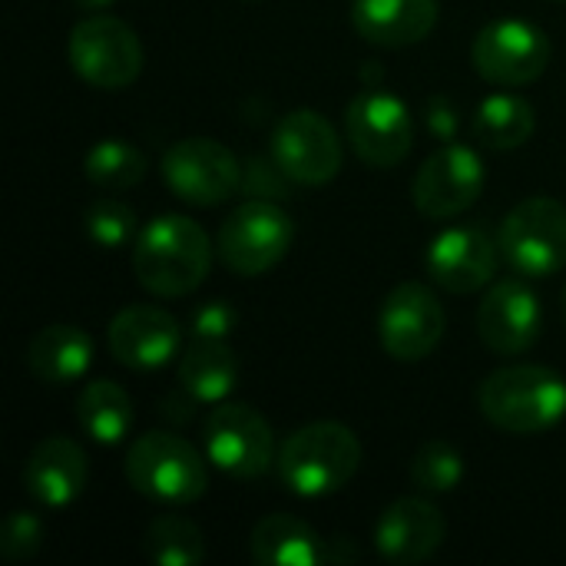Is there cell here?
I'll list each match as a JSON object with an SVG mask.
<instances>
[{"label": "cell", "mask_w": 566, "mask_h": 566, "mask_svg": "<svg viewBox=\"0 0 566 566\" xmlns=\"http://www.w3.org/2000/svg\"><path fill=\"white\" fill-rule=\"evenodd\" d=\"M560 305H564V318H566V285H564V302H560Z\"/></svg>", "instance_id": "33"}, {"label": "cell", "mask_w": 566, "mask_h": 566, "mask_svg": "<svg viewBox=\"0 0 566 566\" xmlns=\"http://www.w3.org/2000/svg\"><path fill=\"white\" fill-rule=\"evenodd\" d=\"M235 322H239V312L226 298H212V302L196 305V312H192V335L196 338H229Z\"/></svg>", "instance_id": "31"}, {"label": "cell", "mask_w": 566, "mask_h": 566, "mask_svg": "<svg viewBox=\"0 0 566 566\" xmlns=\"http://www.w3.org/2000/svg\"><path fill=\"white\" fill-rule=\"evenodd\" d=\"M471 126L484 149H517L534 136V106L517 93H494L474 109Z\"/></svg>", "instance_id": "25"}, {"label": "cell", "mask_w": 566, "mask_h": 566, "mask_svg": "<svg viewBox=\"0 0 566 566\" xmlns=\"http://www.w3.org/2000/svg\"><path fill=\"white\" fill-rule=\"evenodd\" d=\"M249 554L259 566L325 564V541L292 514H269L252 527Z\"/></svg>", "instance_id": "22"}, {"label": "cell", "mask_w": 566, "mask_h": 566, "mask_svg": "<svg viewBox=\"0 0 566 566\" xmlns=\"http://www.w3.org/2000/svg\"><path fill=\"white\" fill-rule=\"evenodd\" d=\"M345 136L361 163L375 169H391L415 146V119L405 99L381 86H371L348 103Z\"/></svg>", "instance_id": "10"}, {"label": "cell", "mask_w": 566, "mask_h": 566, "mask_svg": "<svg viewBox=\"0 0 566 566\" xmlns=\"http://www.w3.org/2000/svg\"><path fill=\"white\" fill-rule=\"evenodd\" d=\"M481 415L507 434H544L566 415V385L554 368L507 365L478 388Z\"/></svg>", "instance_id": "2"}, {"label": "cell", "mask_w": 566, "mask_h": 566, "mask_svg": "<svg viewBox=\"0 0 566 566\" xmlns=\"http://www.w3.org/2000/svg\"><path fill=\"white\" fill-rule=\"evenodd\" d=\"M83 226H86V235L103 249H123L126 242H133L139 235L136 232V209L129 202L109 199V196L86 206Z\"/></svg>", "instance_id": "29"}, {"label": "cell", "mask_w": 566, "mask_h": 566, "mask_svg": "<svg viewBox=\"0 0 566 566\" xmlns=\"http://www.w3.org/2000/svg\"><path fill=\"white\" fill-rule=\"evenodd\" d=\"M239 381V355L226 338H196L179 358V385L192 401L219 405Z\"/></svg>", "instance_id": "23"}, {"label": "cell", "mask_w": 566, "mask_h": 566, "mask_svg": "<svg viewBox=\"0 0 566 566\" xmlns=\"http://www.w3.org/2000/svg\"><path fill=\"white\" fill-rule=\"evenodd\" d=\"M272 159L292 182L325 186L342 169V139L318 109L285 113L269 139Z\"/></svg>", "instance_id": "12"}, {"label": "cell", "mask_w": 566, "mask_h": 566, "mask_svg": "<svg viewBox=\"0 0 566 566\" xmlns=\"http://www.w3.org/2000/svg\"><path fill=\"white\" fill-rule=\"evenodd\" d=\"M444 328V305L424 282H401L381 302L378 338L395 361H424L441 345Z\"/></svg>", "instance_id": "13"}, {"label": "cell", "mask_w": 566, "mask_h": 566, "mask_svg": "<svg viewBox=\"0 0 566 566\" xmlns=\"http://www.w3.org/2000/svg\"><path fill=\"white\" fill-rule=\"evenodd\" d=\"M554 43L531 20H494L488 23L471 46L474 70L494 86H527L544 76L551 66Z\"/></svg>", "instance_id": "8"}, {"label": "cell", "mask_w": 566, "mask_h": 566, "mask_svg": "<svg viewBox=\"0 0 566 566\" xmlns=\"http://www.w3.org/2000/svg\"><path fill=\"white\" fill-rule=\"evenodd\" d=\"M292 242H295L292 216L269 199H249L219 226L216 252L229 272L255 279L275 269L289 255Z\"/></svg>", "instance_id": "5"}, {"label": "cell", "mask_w": 566, "mask_h": 566, "mask_svg": "<svg viewBox=\"0 0 566 566\" xmlns=\"http://www.w3.org/2000/svg\"><path fill=\"white\" fill-rule=\"evenodd\" d=\"M501 252L517 275L551 279L566 269V206L551 196L517 202L501 222Z\"/></svg>", "instance_id": "6"}, {"label": "cell", "mask_w": 566, "mask_h": 566, "mask_svg": "<svg viewBox=\"0 0 566 566\" xmlns=\"http://www.w3.org/2000/svg\"><path fill=\"white\" fill-rule=\"evenodd\" d=\"M93 361V342L76 325H46L27 345V368L43 385H73Z\"/></svg>", "instance_id": "21"}, {"label": "cell", "mask_w": 566, "mask_h": 566, "mask_svg": "<svg viewBox=\"0 0 566 566\" xmlns=\"http://www.w3.org/2000/svg\"><path fill=\"white\" fill-rule=\"evenodd\" d=\"M163 179L182 202L209 209L235 196L242 186V166L226 143L192 136L166 149Z\"/></svg>", "instance_id": "11"}, {"label": "cell", "mask_w": 566, "mask_h": 566, "mask_svg": "<svg viewBox=\"0 0 566 566\" xmlns=\"http://www.w3.org/2000/svg\"><path fill=\"white\" fill-rule=\"evenodd\" d=\"M76 421L96 444H119L133 428V398L116 381H90L76 398Z\"/></svg>", "instance_id": "24"}, {"label": "cell", "mask_w": 566, "mask_h": 566, "mask_svg": "<svg viewBox=\"0 0 566 566\" xmlns=\"http://www.w3.org/2000/svg\"><path fill=\"white\" fill-rule=\"evenodd\" d=\"M73 3H76L80 10H93V13H96V10H103V7H109L113 0H73Z\"/></svg>", "instance_id": "32"}, {"label": "cell", "mask_w": 566, "mask_h": 566, "mask_svg": "<svg viewBox=\"0 0 566 566\" xmlns=\"http://www.w3.org/2000/svg\"><path fill=\"white\" fill-rule=\"evenodd\" d=\"M83 172L99 189H129V186L143 182L146 159H143V153L133 143H126L119 136H109V139H99L86 153Z\"/></svg>", "instance_id": "27"}, {"label": "cell", "mask_w": 566, "mask_h": 566, "mask_svg": "<svg viewBox=\"0 0 566 566\" xmlns=\"http://www.w3.org/2000/svg\"><path fill=\"white\" fill-rule=\"evenodd\" d=\"M209 265L212 242L186 216H159L133 239V275L149 295L182 298L206 282Z\"/></svg>", "instance_id": "1"}, {"label": "cell", "mask_w": 566, "mask_h": 566, "mask_svg": "<svg viewBox=\"0 0 566 566\" xmlns=\"http://www.w3.org/2000/svg\"><path fill=\"white\" fill-rule=\"evenodd\" d=\"M544 325L541 298L524 279H501L478 305V335L494 355H524L537 345Z\"/></svg>", "instance_id": "16"}, {"label": "cell", "mask_w": 566, "mask_h": 566, "mask_svg": "<svg viewBox=\"0 0 566 566\" xmlns=\"http://www.w3.org/2000/svg\"><path fill=\"white\" fill-rule=\"evenodd\" d=\"M444 537L448 521L428 497H401L375 524V547L391 564H421L441 551Z\"/></svg>", "instance_id": "18"}, {"label": "cell", "mask_w": 566, "mask_h": 566, "mask_svg": "<svg viewBox=\"0 0 566 566\" xmlns=\"http://www.w3.org/2000/svg\"><path fill=\"white\" fill-rule=\"evenodd\" d=\"M109 355L136 371H153L179 355L182 325L156 305H129L106 328Z\"/></svg>", "instance_id": "17"}, {"label": "cell", "mask_w": 566, "mask_h": 566, "mask_svg": "<svg viewBox=\"0 0 566 566\" xmlns=\"http://www.w3.org/2000/svg\"><path fill=\"white\" fill-rule=\"evenodd\" d=\"M43 544V524L36 514L30 511H13L3 527H0V554L13 564H23L30 557H36Z\"/></svg>", "instance_id": "30"}, {"label": "cell", "mask_w": 566, "mask_h": 566, "mask_svg": "<svg viewBox=\"0 0 566 566\" xmlns=\"http://www.w3.org/2000/svg\"><path fill=\"white\" fill-rule=\"evenodd\" d=\"M438 0H352L355 30L375 46L421 43L438 23Z\"/></svg>", "instance_id": "20"}, {"label": "cell", "mask_w": 566, "mask_h": 566, "mask_svg": "<svg viewBox=\"0 0 566 566\" xmlns=\"http://www.w3.org/2000/svg\"><path fill=\"white\" fill-rule=\"evenodd\" d=\"M66 56L73 73L96 90H126L143 73L136 30L109 13H90L70 30Z\"/></svg>", "instance_id": "7"}, {"label": "cell", "mask_w": 566, "mask_h": 566, "mask_svg": "<svg viewBox=\"0 0 566 566\" xmlns=\"http://www.w3.org/2000/svg\"><path fill=\"white\" fill-rule=\"evenodd\" d=\"M206 458L229 478L255 481L275 464V438L272 424L242 401L219 405L206 421Z\"/></svg>", "instance_id": "9"}, {"label": "cell", "mask_w": 566, "mask_h": 566, "mask_svg": "<svg viewBox=\"0 0 566 566\" xmlns=\"http://www.w3.org/2000/svg\"><path fill=\"white\" fill-rule=\"evenodd\" d=\"M282 484L298 497H328L361 468V444L338 421H315L285 438L275 458Z\"/></svg>", "instance_id": "3"}, {"label": "cell", "mask_w": 566, "mask_h": 566, "mask_svg": "<svg viewBox=\"0 0 566 566\" xmlns=\"http://www.w3.org/2000/svg\"><path fill=\"white\" fill-rule=\"evenodd\" d=\"M126 481L136 494L169 507L196 504L209 491L206 458L172 431H149L133 441L126 454Z\"/></svg>", "instance_id": "4"}, {"label": "cell", "mask_w": 566, "mask_h": 566, "mask_svg": "<svg viewBox=\"0 0 566 566\" xmlns=\"http://www.w3.org/2000/svg\"><path fill=\"white\" fill-rule=\"evenodd\" d=\"M411 481L424 494H451L464 481V458L448 441L424 444L411 461Z\"/></svg>", "instance_id": "28"}, {"label": "cell", "mask_w": 566, "mask_h": 566, "mask_svg": "<svg viewBox=\"0 0 566 566\" xmlns=\"http://www.w3.org/2000/svg\"><path fill=\"white\" fill-rule=\"evenodd\" d=\"M146 554L159 566H196L206 560V537L189 517L163 514L146 527Z\"/></svg>", "instance_id": "26"}, {"label": "cell", "mask_w": 566, "mask_h": 566, "mask_svg": "<svg viewBox=\"0 0 566 566\" xmlns=\"http://www.w3.org/2000/svg\"><path fill=\"white\" fill-rule=\"evenodd\" d=\"M501 242L481 226H451L438 232L428 245L424 265L434 285L451 295H471L494 282L501 265Z\"/></svg>", "instance_id": "15"}, {"label": "cell", "mask_w": 566, "mask_h": 566, "mask_svg": "<svg viewBox=\"0 0 566 566\" xmlns=\"http://www.w3.org/2000/svg\"><path fill=\"white\" fill-rule=\"evenodd\" d=\"M23 488L40 507H70L86 488L83 448L63 434L43 438L23 464Z\"/></svg>", "instance_id": "19"}, {"label": "cell", "mask_w": 566, "mask_h": 566, "mask_svg": "<svg viewBox=\"0 0 566 566\" xmlns=\"http://www.w3.org/2000/svg\"><path fill=\"white\" fill-rule=\"evenodd\" d=\"M481 189H484V163L478 149L464 143H444L418 169L411 196L421 216L454 219L478 202Z\"/></svg>", "instance_id": "14"}]
</instances>
